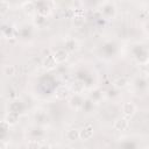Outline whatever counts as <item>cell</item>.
Listing matches in <instances>:
<instances>
[{
    "label": "cell",
    "mask_w": 149,
    "mask_h": 149,
    "mask_svg": "<svg viewBox=\"0 0 149 149\" xmlns=\"http://www.w3.org/2000/svg\"><path fill=\"white\" fill-rule=\"evenodd\" d=\"M113 85H114L115 88H119V90L125 88V87H127V86L129 85V79H128L127 77H125V76L118 77V78L113 81Z\"/></svg>",
    "instance_id": "obj_10"
},
{
    "label": "cell",
    "mask_w": 149,
    "mask_h": 149,
    "mask_svg": "<svg viewBox=\"0 0 149 149\" xmlns=\"http://www.w3.org/2000/svg\"><path fill=\"white\" fill-rule=\"evenodd\" d=\"M52 55L55 56V59L57 61V63H58V64H62V63H65V62L69 59L70 52H69L65 48H59V49H57Z\"/></svg>",
    "instance_id": "obj_4"
},
{
    "label": "cell",
    "mask_w": 149,
    "mask_h": 149,
    "mask_svg": "<svg viewBox=\"0 0 149 149\" xmlns=\"http://www.w3.org/2000/svg\"><path fill=\"white\" fill-rule=\"evenodd\" d=\"M113 127H114V129L118 130V132H123V130H126V129L129 127V118H127V116H125V115L118 118V119L114 121Z\"/></svg>",
    "instance_id": "obj_3"
},
{
    "label": "cell",
    "mask_w": 149,
    "mask_h": 149,
    "mask_svg": "<svg viewBox=\"0 0 149 149\" xmlns=\"http://www.w3.org/2000/svg\"><path fill=\"white\" fill-rule=\"evenodd\" d=\"M15 72H16V69H15L14 65H6V66L3 68V74L7 76V77H12V76H14Z\"/></svg>",
    "instance_id": "obj_15"
},
{
    "label": "cell",
    "mask_w": 149,
    "mask_h": 149,
    "mask_svg": "<svg viewBox=\"0 0 149 149\" xmlns=\"http://www.w3.org/2000/svg\"><path fill=\"white\" fill-rule=\"evenodd\" d=\"M78 42L74 40V38H71V37H69V38H66L65 40V49L69 51V52H74V51H77L78 50Z\"/></svg>",
    "instance_id": "obj_11"
},
{
    "label": "cell",
    "mask_w": 149,
    "mask_h": 149,
    "mask_svg": "<svg viewBox=\"0 0 149 149\" xmlns=\"http://www.w3.org/2000/svg\"><path fill=\"white\" fill-rule=\"evenodd\" d=\"M71 91L73 92V94H83V92L85 91V84L81 80H74L71 85Z\"/></svg>",
    "instance_id": "obj_9"
},
{
    "label": "cell",
    "mask_w": 149,
    "mask_h": 149,
    "mask_svg": "<svg viewBox=\"0 0 149 149\" xmlns=\"http://www.w3.org/2000/svg\"><path fill=\"white\" fill-rule=\"evenodd\" d=\"M93 134H94V128L91 123H87L85 125L84 127H81L79 129V136H80V140L81 141H88L93 137Z\"/></svg>",
    "instance_id": "obj_2"
},
{
    "label": "cell",
    "mask_w": 149,
    "mask_h": 149,
    "mask_svg": "<svg viewBox=\"0 0 149 149\" xmlns=\"http://www.w3.org/2000/svg\"><path fill=\"white\" fill-rule=\"evenodd\" d=\"M57 61L55 59V56L54 55H48V56H45L44 58H43V61H42V66H43V69L44 70H47V71H51V70H54L56 66H57Z\"/></svg>",
    "instance_id": "obj_5"
},
{
    "label": "cell",
    "mask_w": 149,
    "mask_h": 149,
    "mask_svg": "<svg viewBox=\"0 0 149 149\" xmlns=\"http://www.w3.org/2000/svg\"><path fill=\"white\" fill-rule=\"evenodd\" d=\"M55 95H56L57 99L64 100V99H66V98L70 95V90H69L66 86H64V85L58 86V87L56 88V91H55Z\"/></svg>",
    "instance_id": "obj_8"
},
{
    "label": "cell",
    "mask_w": 149,
    "mask_h": 149,
    "mask_svg": "<svg viewBox=\"0 0 149 149\" xmlns=\"http://www.w3.org/2000/svg\"><path fill=\"white\" fill-rule=\"evenodd\" d=\"M73 24L74 26H81L83 23H84V21H85V17L83 16V15H80V14H77V15H74L73 17Z\"/></svg>",
    "instance_id": "obj_17"
},
{
    "label": "cell",
    "mask_w": 149,
    "mask_h": 149,
    "mask_svg": "<svg viewBox=\"0 0 149 149\" xmlns=\"http://www.w3.org/2000/svg\"><path fill=\"white\" fill-rule=\"evenodd\" d=\"M3 120H5L9 126H14V125H16L17 121H19V115H17V113H15V112H9L8 114H6V116L3 118Z\"/></svg>",
    "instance_id": "obj_13"
},
{
    "label": "cell",
    "mask_w": 149,
    "mask_h": 149,
    "mask_svg": "<svg viewBox=\"0 0 149 149\" xmlns=\"http://www.w3.org/2000/svg\"><path fill=\"white\" fill-rule=\"evenodd\" d=\"M27 147L30 148V149H40V148H43L44 144L41 143V142L37 141V140H30V141L27 143Z\"/></svg>",
    "instance_id": "obj_16"
},
{
    "label": "cell",
    "mask_w": 149,
    "mask_h": 149,
    "mask_svg": "<svg viewBox=\"0 0 149 149\" xmlns=\"http://www.w3.org/2000/svg\"><path fill=\"white\" fill-rule=\"evenodd\" d=\"M22 9H23V12L27 14V15H31L34 12H35V5H34V2L31 1V0H29V1H26L23 5H22Z\"/></svg>",
    "instance_id": "obj_14"
},
{
    "label": "cell",
    "mask_w": 149,
    "mask_h": 149,
    "mask_svg": "<svg viewBox=\"0 0 149 149\" xmlns=\"http://www.w3.org/2000/svg\"><path fill=\"white\" fill-rule=\"evenodd\" d=\"M136 113V106L133 102H125L122 105V114L127 118L134 116Z\"/></svg>",
    "instance_id": "obj_7"
},
{
    "label": "cell",
    "mask_w": 149,
    "mask_h": 149,
    "mask_svg": "<svg viewBox=\"0 0 149 149\" xmlns=\"http://www.w3.org/2000/svg\"><path fill=\"white\" fill-rule=\"evenodd\" d=\"M101 14L106 19H113L116 14V7L113 2H106L101 6Z\"/></svg>",
    "instance_id": "obj_1"
},
{
    "label": "cell",
    "mask_w": 149,
    "mask_h": 149,
    "mask_svg": "<svg viewBox=\"0 0 149 149\" xmlns=\"http://www.w3.org/2000/svg\"><path fill=\"white\" fill-rule=\"evenodd\" d=\"M8 10H9V2L6 1V0H2L1 1V5H0V13L2 15H5Z\"/></svg>",
    "instance_id": "obj_18"
},
{
    "label": "cell",
    "mask_w": 149,
    "mask_h": 149,
    "mask_svg": "<svg viewBox=\"0 0 149 149\" xmlns=\"http://www.w3.org/2000/svg\"><path fill=\"white\" fill-rule=\"evenodd\" d=\"M66 140L70 141V142H76V141L80 140V136H79V129H76V128L69 129V130L66 132Z\"/></svg>",
    "instance_id": "obj_12"
},
{
    "label": "cell",
    "mask_w": 149,
    "mask_h": 149,
    "mask_svg": "<svg viewBox=\"0 0 149 149\" xmlns=\"http://www.w3.org/2000/svg\"><path fill=\"white\" fill-rule=\"evenodd\" d=\"M69 105L73 108V109H79L83 107L84 105V100H83V97L81 94H73L70 100H69Z\"/></svg>",
    "instance_id": "obj_6"
},
{
    "label": "cell",
    "mask_w": 149,
    "mask_h": 149,
    "mask_svg": "<svg viewBox=\"0 0 149 149\" xmlns=\"http://www.w3.org/2000/svg\"><path fill=\"white\" fill-rule=\"evenodd\" d=\"M130 1H136V0H130Z\"/></svg>",
    "instance_id": "obj_19"
}]
</instances>
